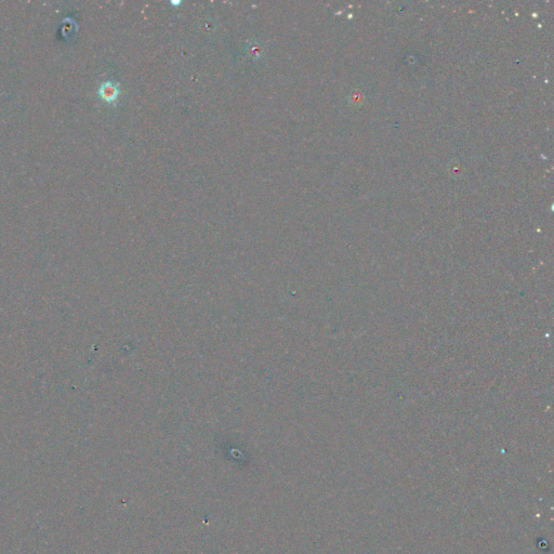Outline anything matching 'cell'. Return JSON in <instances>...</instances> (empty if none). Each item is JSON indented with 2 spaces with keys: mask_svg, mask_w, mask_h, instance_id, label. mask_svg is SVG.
Returning a JSON list of instances; mask_svg holds the SVG:
<instances>
[{
  "mask_svg": "<svg viewBox=\"0 0 554 554\" xmlns=\"http://www.w3.org/2000/svg\"><path fill=\"white\" fill-rule=\"evenodd\" d=\"M100 93H101V96L105 101L113 102V101H115L117 99V96H118V93H119L118 87L116 85L112 84V83H107V84H104L102 86Z\"/></svg>",
  "mask_w": 554,
  "mask_h": 554,
  "instance_id": "1",
  "label": "cell"
}]
</instances>
